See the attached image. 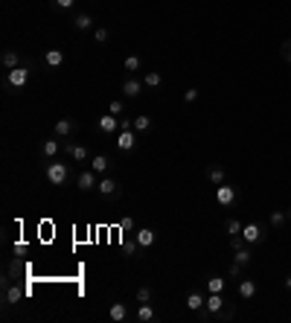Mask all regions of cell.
Wrapping results in <instances>:
<instances>
[{
	"label": "cell",
	"mask_w": 291,
	"mask_h": 323,
	"mask_svg": "<svg viewBox=\"0 0 291 323\" xmlns=\"http://www.w3.org/2000/svg\"><path fill=\"white\" fill-rule=\"evenodd\" d=\"M76 128H79V125H76V122H73V119H58V122H55V125H52V134L55 137H61V140H67L70 134H76Z\"/></svg>",
	"instance_id": "8fae6325"
},
{
	"label": "cell",
	"mask_w": 291,
	"mask_h": 323,
	"mask_svg": "<svg viewBox=\"0 0 291 323\" xmlns=\"http://www.w3.org/2000/svg\"><path fill=\"white\" fill-rule=\"evenodd\" d=\"M242 224L239 219H227V224H224V230H227V236H242Z\"/></svg>",
	"instance_id": "83f0119b"
},
{
	"label": "cell",
	"mask_w": 291,
	"mask_h": 323,
	"mask_svg": "<svg viewBox=\"0 0 291 323\" xmlns=\"http://www.w3.org/2000/svg\"><path fill=\"white\" fill-rule=\"evenodd\" d=\"M143 82H140V79H134V76H131V79H125V82H122V96H128V99H137L140 93H143Z\"/></svg>",
	"instance_id": "7c38bea8"
},
{
	"label": "cell",
	"mask_w": 291,
	"mask_h": 323,
	"mask_svg": "<svg viewBox=\"0 0 291 323\" xmlns=\"http://www.w3.org/2000/svg\"><path fill=\"white\" fill-rule=\"evenodd\" d=\"M134 131H137V134H149V131H152V117L137 114V117H134Z\"/></svg>",
	"instance_id": "ffe728a7"
},
{
	"label": "cell",
	"mask_w": 291,
	"mask_h": 323,
	"mask_svg": "<svg viewBox=\"0 0 291 323\" xmlns=\"http://www.w3.org/2000/svg\"><path fill=\"white\" fill-rule=\"evenodd\" d=\"M64 152H67L76 163H85V160H87V149H85V146H79V143H70V140H64Z\"/></svg>",
	"instance_id": "5bb4252c"
},
{
	"label": "cell",
	"mask_w": 291,
	"mask_h": 323,
	"mask_svg": "<svg viewBox=\"0 0 291 323\" xmlns=\"http://www.w3.org/2000/svg\"><path fill=\"white\" fill-rule=\"evenodd\" d=\"M96 192H99L102 198H117V195H120V184H117L111 175H105V178H99V187H96Z\"/></svg>",
	"instance_id": "ba28073f"
},
{
	"label": "cell",
	"mask_w": 291,
	"mask_h": 323,
	"mask_svg": "<svg viewBox=\"0 0 291 323\" xmlns=\"http://www.w3.org/2000/svg\"><path fill=\"white\" fill-rule=\"evenodd\" d=\"M96 128H99V131H102V134H120V119L114 117V114H111V111H108V114H102V117L96 119Z\"/></svg>",
	"instance_id": "5b68a950"
},
{
	"label": "cell",
	"mask_w": 291,
	"mask_h": 323,
	"mask_svg": "<svg viewBox=\"0 0 291 323\" xmlns=\"http://www.w3.org/2000/svg\"><path fill=\"white\" fill-rule=\"evenodd\" d=\"M137 303H152V289L149 286H140L137 289Z\"/></svg>",
	"instance_id": "1f68e13d"
},
{
	"label": "cell",
	"mask_w": 291,
	"mask_h": 323,
	"mask_svg": "<svg viewBox=\"0 0 291 323\" xmlns=\"http://www.w3.org/2000/svg\"><path fill=\"white\" fill-rule=\"evenodd\" d=\"M233 259H236L239 265H251V262H254V254H251V245H245V248H239Z\"/></svg>",
	"instance_id": "4316f807"
},
{
	"label": "cell",
	"mask_w": 291,
	"mask_h": 323,
	"mask_svg": "<svg viewBox=\"0 0 291 323\" xmlns=\"http://www.w3.org/2000/svg\"><path fill=\"white\" fill-rule=\"evenodd\" d=\"M140 323H152L157 315H154V306L152 303H140V309H137V315H134Z\"/></svg>",
	"instance_id": "ac0fdd59"
},
{
	"label": "cell",
	"mask_w": 291,
	"mask_h": 323,
	"mask_svg": "<svg viewBox=\"0 0 291 323\" xmlns=\"http://www.w3.org/2000/svg\"><path fill=\"white\" fill-rule=\"evenodd\" d=\"M29 82V64H17V67L6 70V87L9 90H23Z\"/></svg>",
	"instance_id": "6da1fadb"
},
{
	"label": "cell",
	"mask_w": 291,
	"mask_h": 323,
	"mask_svg": "<svg viewBox=\"0 0 291 323\" xmlns=\"http://www.w3.org/2000/svg\"><path fill=\"white\" fill-rule=\"evenodd\" d=\"M245 245H248V242H245L242 236H230V248H233V251H239V248H245Z\"/></svg>",
	"instance_id": "8d00e7d4"
},
{
	"label": "cell",
	"mask_w": 291,
	"mask_h": 323,
	"mask_svg": "<svg viewBox=\"0 0 291 323\" xmlns=\"http://www.w3.org/2000/svg\"><path fill=\"white\" fill-rule=\"evenodd\" d=\"M198 99V87H187L184 90V102H195Z\"/></svg>",
	"instance_id": "d590c367"
},
{
	"label": "cell",
	"mask_w": 291,
	"mask_h": 323,
	"mask_svg": "<svg viewBox=\"0 0 291 323\" xmlns=\"http://www.w3.org/2000/svg\"><path fill=\"white\" fill-rule=\"evenodd\" d=\"M73 29H76V32H90V29H93V17L87 15V12L76 15L73 17Z\"/></svg>",
	"instance_id": "e0dca14e"
},
{
	"label": "cell",
	"mask_w": 291,
	"mask_h": 323,
	"mask_svg": "<svg viewBox=\"0 0 291 323\" xmlns=\"http://www.w3.org/2000/svg\"><path fill=\"white\" fill-rule=\"evenodd\" d=\"M108 315H111V321H117V323H122V321H128V318H131V312H128L125 303H111Z\"/></svg>",
	"instance_id": "2e32d148"
},
{
	"label": "cell",
	"mask_w": 291,
	"mask_h": 323,
	"mask_svg": "<svg viewBox=\"0 0 291 323\" xmlns=\"http://www.w3.org/2000/svg\"><path fill=\"white\" fill-rule=\"evenodd\" d=\"M242 239H245L248 245H259V242L265 239V230H262L259 224H245V227H242Z\"/></svg>",
	"instance_id": "30bf717a"
},
{
	"label": "cell",
	"mask_w": 291,
	"mask_h": 323,
	"mask_svg": "<svg viewBox=\"0 0 291 323\" xmlns=\"http://www.w3.org/2000/svg\"><path fill=\"white\" fill-rule=\"evenodd\" d=\"M254 294H257V283H254V280H242L239 283V297L242 300H251Z\"/></svg>",
	"instance_id": "7402d4cb"
},
{
	"label": "cell",
	"mask_w": 291,
	"mask_h": 323,
	"mask_svg": "<svg viewBox=\"0 0 291 323\" xmlns=\"http://www.w3.org/2000/svg\"><path fill=\"white\" fill-rule=\"evenodd\" d=\"M242 268H245V265H239V262H236V259H233V262H230V277H242Z\"/></svg>",
	"instance_id": "74e56055"
},
{
	"label": "cell",
	"mask_w": 291,
	"mask_h": 323,
	"mask_svg": "<svg viewBox=\"0 0 291 323\" xmlns=\"http://www.w3.org/2000/svg\"><path fill=\"white\" fill-rule=\"evenodd\" d=\"M233 315H236V306H227V303H224L222 309H219V312H213V321H230V318H233Z\"/></svg>",
	"instance_id": "484cf974"
},
{
	"label": "cell",
	"mask_w": 291,
	"mask_h": 323,
	"mask_svg": "<svg viewBox=\"0 0 291 323\" xmlns=\"http://www.w3.org/2000/svg\"><path fill=\"white\" fill-rule=\"evenodd\" d=\"M64 64V50H47L44 52V67L47 70H55Z\"/></svg>",
	"instance_id": "4fadbf2b"
},
{
	"label": "cell",
	"mask_w": 291,
	"mask_h": 323,
	"mask_svg": "<svg viewBox=\"0 0 291 323\" xmlns=\"http://www.w3.org/2000/svg\"><path fill=\"white\" fill-rule=\"evenodd\" d=\"M120 227H122V233L128 236V233H131V227H134V221H131V219H128V216H125V219L120 221Z\"/></svg>",
	"instance_id": "f35d334b"
},
{
	"label": "cell",
	"mask_w": 291,
	"mask_h": 323,
	"mask_svg": "<svg viewBox=\"0 0 291 323\" xmlns=\"http://www.w3.org/2000/svg\"><path fill=\"white\" fill-rule=\"evenodd\" d=\"M90 169L96 172V175H111L114 163H111L108 154H93V157H90Z\"/></svg>",
	"instance_id": "9c48e42d"
},
{
	"label": "cell",
	"mask_w": 291,
	"mask_h": 323,
	"mask_svg": "<svg viewBox=\"0 0 291 323\" xmlns=\"http://www.w3.org/2000/svg\"><path fill=\"white\" fill-rule=\"evenodd\" d=\"M0 61H3V67H6V70H12V67L20 64V55H17L15 50H6L3 55H0Z\"/></svg>",
	"instance_id": "603a6c76"
},
{
	"label": "cell",
	"mask_w": 291,
	"mask_h": 323,
	"mask_svg": "<svg viewBox=\"0 0 291 323\" xmlns=\"http://www.w3.org/2000/svg\"><path fill=\"white\" fill-rule=\"evenodd\" d=\"M207 178H210V184H216V187L227 181V178H224V169H222V166H210V169H207Z\"/></svg>",
	"instance_id": "d4e9b609"
},
{
	"label": "cell",
	"mask_w": 291,
	"mask_h": 323,
	"mask_svg": "<svg viewBox=\"0 0 291 323\" xmlns=\"http://www.w3.org/2000/svg\"><path fill=\"white\" fill-rule=\"evenodd\" d=\"M143 85L146 87H160L163 85V76H160L157 70H146V73H143Z\"/></svg>",
	"instance_id": "44dd1931"
},
{
	"label": "cell",
	"mask_w": 291,
	"mask_h": 323,
	"mask_svg": "<svg viewBox=\"0 0 291 323\" xmlns=\"http://www.w3.org/2000/svg\"><path fill=\"white\" fill-rule=\"evenodd\" d=\"M108 111H111L114 117H122V111H125V102H122V99H111V105H108Z\"/></svg>",
	"instance_id": "d6a6232c"
},
{
	"label": "cell",
	"mask_w": 291,
	"mask_h": 323,
	"mask_svg": "<svg viewBox=\"0 0 291 323\" xmlns=\"http://www.w3.org/2000/svg\"><path fill=\"white\" fill-rule=\"evenodd\" d=\"M52 6H55L58 12H67V9H73V6H76V0H52Z\"/></svg>",
	"instance_id": "e575fe53"
},
{
	"label": "cell",
	"mask_w": 291,
	"mask_h": 323,
	"mask_svg": "<svg viewBox=\"0 0 291 323\" xmlns=\"http://www.w3.org/2000/svg\"><path fill=\"white\" fill-rule=\"evenodd\" d=\"M61 149H64V143H61V137H55V134L47 137V140H41V146H38V152H41L44 160H55Z\"/></svg>",
	"instance_id": "3957f363"
},
{
	"label": "cell",
	"mask_w": 291,
	"mask_h": 323,
	"mask_svg": "<svg viewBox=\"0 0 291 323\" xmlns=\"http://www.w3.org/2000/svg\"><path fill=\"white\" fill-rule=\"evenodd\" d=\"M268 221H271V227H283V224H286V213H283V210H274V213L268 216Z\"/></svg>",
	"instance_id": "4dcf8cb0"
},
{
	"label": "cell",
	"mask_w": 291,
	"mask_h": 323,
	"mask_svg": "<svg viewBox=\"0 0 291 323\" xmlns=\"http://www.w3.org/2000/svg\"><path fill=\"white\" fill-rule=\"evenodd\" d=\"M289 216H291V210H289Z\"/></svg>",
	"instance_id": "b9f144b4"
},
{
	"label": "cell",
	"mask_w": 291,
	"mask_h": 323,
	"mask_svg": "<svg viewBox=\"0 0 291 323\" xmlns=\"http://www.w3.org/2000/svg\"><path fill=\"white\" fill-rule=\"evenodd\" d=\"M93 38H96V44H105V41L111 38V32H108L105 26H96V29H93Z\"/></svg>",
	"instance_id": "836d02e7"
},
{
	"label": "cell",
	"mask_w": 291,
	"mask_h": 323,
	"mask_svg": "<svg viewBox=\"0 0 291 323\" xmlns=\"http://www.w3.org/2000/svg\"><path fill=\"white\" fill-rule=\"evenodd\" d=\"M44 178H47V184H52V187H61L64 181L70 178V169L67 163H47V169H44Z\"/></svg>",
	"instance_id": "7a4b0ae2"
},
{
	"label": "cell",
	"mask_w": 291,
	"mask_h": 323,
	"mask_svg": "<svg viewBox=\"0 0 291 323\" xmlns=\"http://www.w3.org/2000/svg\"><path fill=\"white\" fill-rule=\"evenodd\" d=\"M122 67L128 70V73H137V70L143 67V58H140V55H128V58L122 61Z\"/></svg>",
	"instance_id": "f1b7e54d"
},
{
	"label": "cell",
	"mask_w": 291,
	"mask_h": 323,
	"mask_svg": "<svg viewBox=\"0 0 291 323\" xmlns=\"http://www.w3.org/2000/svg\"><path fill=\"white\" fill-rule=\"evenodd\" d=\"M20 300H23V291L17 289V286H6V303L9 306H17Z\"/></svg>",
	"instance_id": "cb8c5ba5"
},
{
	"label": "cell",
	"mask_w": 291,
	"mask_h": 323,
	"mask_svg": "<svg viewBox=\"0 0 291 323\" xmlns=\"http://www.w3.org/2000/svg\"><path fill=\"white\" fill-rule=\"evenodd\" d=\"M283 55H286V61L291 64V38L286 41V44H283Z\"/></svg>",
	"instance_id": "ab89813d"
},
{
	"label": "cell",
	"mask_w": 291,
	"mask_h": 323,
	"mask_svg": "<svg viewBox=\"0 0 291 323\" xmlns=\"http://www.w3.org/2000/svg\"><path fill=\"white\" fill-rule=\"evenodd\" d=\"M137 131L134 128H120V134H117V146H120L122 152H134L137 149Z\"/></svg>",
	"instance_id": "52a82bcc"
},
{
	"label": "cell",
	"mask_w": 291,
	"mask_h": 323,
	"mask_svg": "<svg viewBox=\"0 0 291 323\" xmlns=\"http://www.w3.org/2000/svg\"><path fill=\"white\" fill-rule=\"evenodd\" d=\"M236 198H239V192H236V187H230L227 181L216 187V201H219L222 207H233L236 204Z\"/></svg>",
	"instance_id": "277c9868"
},
{
	"label": "cell",
	"mask_w": 291,
	"mask_h": 323,
	"mask_svg": "<svg viewBox=\"0 0 291 323\" xmlns=\"http://www.w3.org/2000/svg\"><path fill=\"white\" fill-rule=\"evenodd\" d=\"M76 187H79V192H93V189L99 187V178H96V172H93V169H85L79 178H76Z\"/></svg>",
	"instance_id": "8992f818"
},
{
	"label": "cell",
	"mask_w": 291,
	"mask_h": 323,
	"mask_svg": "<svg viewBox=\"0 0 291 323\" xmlns=\"http://www.w3.org/2000/svg\"><path fill=\"white\" fill-rule=\"evenodd\" d=\"M207 291H219V294H222V291H224V277L213 274V277L207 280Z\"/></svg>",
	"instance_id": "f546056e"
},
{
	"label": "cell",
	"mask_w": 291,
	"mask_h": 323,
	"mask_svg": "<svg viewBox=\"0 0 291 323\" xmlns=\"http://www.w3.org/2000/svg\"><path fill=\"white\" fill-rule=\"evenodd\" d=\"M286 289L291 291V274H289V277H286Z\"/></svg>",
	"instance_id": "60d3db41"
},
{
	"label": "cell",
	"mask_w": 291,
	"mask_h": 323,
	"mask_svg": "<svg viewBox=\"0 0 291 323\" xmlns=\"http://www.w3.org/2000/svg\"><path fill=\"white\" fill-rule=\"evenodd\" d=\"M134 242H137L143 251H149V248L154 245V230L152 227H140L137 233H134Z\"/></svg>",
	"instance_id": "9a60e30c"
},
{
	"label": "cell",
	"mask_w": 291,
	"mask_h": 323,
	"mask_svg": "<svg viewBox=\"0 0 291 323\" xmlns=\"http://www.w3.org/2000/svg\"><path fill=\"white\" fill-rule=\"evenodd\" d=\"M204 303H207V300H204V294H201V291H189V294H187V309H189V312H198Z\"/></svg>",
	"instance_id": "d6986e66"
}]
</instances>
